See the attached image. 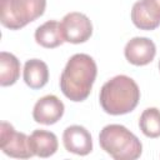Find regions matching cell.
<instances>
[{
	"instance_id": "obj_13",
	"label": "cell",
	"mask_w": 160,
	"mask_h": 160,
	"mask_svg": "<svg viewBox=\"0 0 160 160\" xmlns=\"http://www.w3.org/2000/svg\"><path fill=\"white\" fill-rule=\"evenodd\" d=\"M20 76V61L18 58L8 51L0 52V85H14Z\"/></svg>"
},
{
	"instance_id": "obj_5",
	"label": "cell",
	"mask_w": 160,
	"mask_h": 160,
	"mask_svg": "<svg viewBox=\"0 0 160 160\" xmlns=\"http://www.w3.org/2000/svg\"><path fill=\"white\" fill-rule=\"evenodd\" d=\"M0 148L5 155L11 158L29 159L35 155L30 144V138L24 132L16 131L14 126L8 121L1 122Z\"/></svg>"
},
{
	"instance_id": "obj_4",
	"label": "cell",
	"mask_w": 160,
	"mask_h": 160,
	"mask_svg": "<svg viewBox=\"0 0 160 160\" xmlns=\"http://www.w3.org/2000/svg\"><path fill=\"white\" fill-rule=\"evenodd\" d=\"M46 0H0V21L10 30H19L40 18Z\"/></svg>"
},
{
	"instance_id": "obj_2",
	"label": "cell",
	"mask_w": 160,
	"mask_h": 160,
	"mask_svg": "<svg viewBox=\"0 0 160 160\" xmlns=\"http://www.w3.org/2000/svg\"><path fill=\"white\" fill-rule=\"evenodd\" d=\"M99 100L105 112L110 115H124L138 106L140 89L130 76L116 75L102 85Z\"/></svg>"
},
{
	"instance_id": "obj_14",
	"label": "cell",
	"mask_w": 160,
	"mask_h": 160,
	"mask_svg": "<svg viewBox=\"0 0 160 160\" xmlns=\"http://www.w3.org/2000/svg\"><path fill=\"white\" fill-rule=\"evenodd\" d=\"M139 128L141 132L151 139L160 136V110L158 108L145 109L139 119Z\"/></svg>"
},
{
	"instance_id": "obj_17",
	"label": "cell",
	"mask_w": 160,
	"mask_h": 160,
	"mask_svg": "<svg viewBox=\"0 0 160 160\" xmlns=\"http://www.w3.org/2000/svg\"><path fill=\"white\" fill-rule=\"evenodd\" d=\"M159 70H160V61H159Z\"/></svg>"
},
{
	"instance_id": "obj_8",
	"label": "cell",
	"mask_w": 160,
	"mask_h": 160,
	"mask_svg": "<svg viewBox=\"0 0 160 160\" xmlns=\"http://www.w3.org/2000/svg\"><path fill=\"white\" fill-rule=\"evenodd\" d=\"M64 102L55 95H45L40 98L32 109V118L36 122L52 125L64 115Z\"/></svg>"
},
{
	"instance_id": "obj_11",
	"label": "cell",
	"mask_w": 160,
	"mask_h": 160,
	"mask_svg": "<svg viewBox=\"0 0 160 160\" xmlns=\"http://www.w3.org/2000/svg\"><path fill=\"white\" fill-rule=\"evenodd\" d=\"M24 81L30 89H41L49 81V68L40 59H30L24 65Z\"/></svg>"
},
{
	"instance_id": "obj_7",
	"label": "cell",
	"mask_w": 160,
	"mask_h": 160,
	"mask_svg": "<svg viewBox=\"0 0 160 160\" xmlns=\"http://www.w3.org/2000/svg\"><path fill=\"white\" fill-rule=\"evenodd\" d=\"M124 55L130 64L135 66H144L154 60L156 55V46L149 38L136 36L126 42Z\"/></svg>"
},
{
	"instance_id": "obj_16",
	"label": "cell",
	"mask_w": 160,
	"mask_h": 160,
	"mask_svg": "<svg viewBox=\"0 0 160 160\" xmlns=\"http://www.w3.org/2000/svg\"><path fill=\"white\" fill-rule=\"evenodd\" d=\"M140 2L150 16L160 24V0H140Z\"/></svg>"
},
{
	"instance_id": "obj_3",
	"label": "cell",
	"mask_w": 160,
	"mask_h": 160,
	"mask_svg": "<svg viewBox=\"0 0 160 160\" xmlns=\"http://www.w3.org/2000/svg\"><path fill=\"white\" fill-rule=\"evenodd\" d=\"M99 142L101 149L115 160H135L142 151L140 140L120 124L104 126L99 134Z\"/></svg>"
},
{
	"instance_id": "obj_1",
	"label": "cell",
	"mask_w": 160,
	"mask_h": 160,
	"mask_svg": "<svg viewBox=\"0 0 160 160\" xmlns=\"http://www.w3.org/2000/svg\"><path fill=\"white\" fill-rule=\"evenodd\" d=\"M98 74L95 60L88 54L72 55L60 76V89L71 101H84L91 92Z\"/></svg>"
},
{
	"instance_id": "obj_6",
	"label": "cell",
	"mask_w": 160,
	"mask_h": 160,
	"mask_svg": "<svg viewBox=\"0 0 160 160\" xmlns=\"http://www.w3.org/2000/svg\"><path fill=\"white\" fill-rule=\"evenodd\" d=\"M60 24L64 40L71 44L85 42L92 34V24L90 19L82 12H69L62 18Z\"/></svg>"
},
{
	"instance_id": "obj_10",
	"label": "cell",
	"mask_w": 160,
	"mask_h": 160,
	"mask_svg": "<svg viewBox=\"0 0 160 160\" xmlns=\"http://www.w3.org/2000/svg\"><path fill=\"white\" fill-rule=\"evenodd\" d=\"M35 41L46 49L60 46L65 40L61 30V24L56 20H49L35 30Z\"/></svg>"
},
{
	"instance_id": "obj_9",
	"label": "cell",
	"mask_w": 160,
	"mask_h": 160,
	"mask_svg": "<svg viewBox=\"0 0 160 160\" xmlns=\"http://www.w3.org/2000/svg\"><path fill=\"white\" fill-rule=\"evenodd\" d=\"M62 144L69 152L80 156L88 155L92 150V138L81 125L68 126L62 134Z\"/></svg>"
},
{
	"instance_id": "obj_15",
	"label": "cell",
	"mask_w": 160,
	"mask_h": 160,
	"mask_svg": "<svg viewBox=\"0 0 160 160\" xmlns=\"http://www.w3.org/2000/svg\"><path fill=\"white\" fill-rule=\"evenodd\" d=\"M131 20H132L134 25L138 29H140V30H154V29H156L160 25L144 9V6L141 5L140 0H138L132 5V9H131Z\"/></svg>"
},
{
	"instance_id": "obj_12",
	"label": "cell",
	"mask_w": 160,
	"mask_h": 160,
	"mask_svg": "<svg viewBox=\"0 0 160 160\" xmlns=\"http://www.w3.org/2000/svg\"><path fill=\"white\" fill-rule=\"evenodd\" d=\"M29 138L34 154L39 158H49L54 155L58 150V138L51 131L38 129L34 130Z\"/></svg>"
}]
</instances>
